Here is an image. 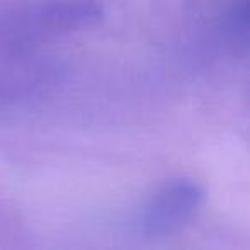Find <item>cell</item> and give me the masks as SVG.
<instances>
[{"mask_svg":"<svg viewBox=\"0 0 250 250\" xmlns=\"http://www.w3.org/2000/svg\"><path fill=\"white\" fill-rule=\"evenodd\" d=\"M103 9L94 0H65L40 9L35 21L42 28L53 31H69L98 22Z\"/></svg>","mask_w":250,"mask_h":250,"instance_id":"7a4b0ae2","label":"cell"},{"mask_svg":"<svg viewBox=\"0 0 250 250\" xmlns=\"http://www.w3.org/2000/svg\"><path fill=\"white\" fill-rule=\"evenodd\" d=\"M204 199L206 190L192 178L167 182L141 209L137 231L146 240L170 238L194 219Z\"/></svg>","mask_w":250,"mask_h":250,"instance_id":"6da1fadb","label":"cell"}]
</instances>
